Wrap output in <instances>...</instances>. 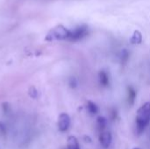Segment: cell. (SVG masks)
I'll return each instance as SVG.
<instances>
[{
	"instance_id": "1",
	"label": "cell",
	"mask_w": 150,
	"mask_h": 149,
	"mask_svg": "<svg viewBox=\"0 0 150 149\" xmlns=\"http://www.w3.org/2000/svg\"><path fill=\"white\" fill-rule=\"evenodd\" d=\"M150 120V103H145L137 112L136 116V128L137 133H142L145 127L149 125Z\"/></svg>"
},
{
	"instance_id": "2",
	"label": "cell",
	"mask_w": 150,
	"mask_h": 149,
	"mask_svg": "<svg viewBox=\"0 0 150 149\" xmlns=\"http://www.w3.org/2000/svg\"><path fill=\"white\" fill-rule=\"evenodd\" d=\"M70 31L62 25H58L54 28L48 34L47 40H68Z\"/></svg>"
},
{
	"instance_id": "3",
	"label": "cell",
	"mask_w": 150,
	"mask_h": 149,
	"mask_svg": "<svg viewBox=\"0 0 150 149\" xmlns=\"http://www.w3.org/2000/svg\"><path fill=\"white\" fill-rule=\"evenodd\" d=\"M89 32L88 26L87 25H80L77 26L76 28H75L73 31H70L69 32V36L68 38L69 40L70 41H77L82 40L83 38H84L85 36H87Z\"/></svg>"
},
{
	"instance_id": "4",
	"label": "cell",
	"mask_w": 150,
	"mask_h": 149,
	"mask_svg": "<svg viewBox=\"0 0 150 149\" xmlns=\"http://www.w3.org/2000/svg\"><path fill=\"white\" fill-rule=\"evenodd\" d=\"M70 125V118L67 113H62L58 119V127L62 132H65L69 129Z\"/></svg>"
},
{
	"instance_id": "5",
	"label": "cell",
	"mask_w": 150,
	"mask_h": 149,
	"mask_svg": "<svg viewBox=\"0 0 150 149\" xmlns=\"http://www.w3.org/2000/svg\"><path fill=\"white\" fill-rule=\"evenodd\" d=\"M112 137L111 133L106 132V131H102L100 136H99V142L102 145L104 148H108L112 143Z\"/></svg>"
},
{
	"instance_id": "6",
	"label": "cell",
	"mask_w": 150,
	"mask_h": 149,
	"mask_svg": "<svg viewBox=\"0 0 150 149\" xmlns=\"http://www.w3.org/2000/svg\"><path fill=\"white\" fill-rule=\"evenodd\" d=\"M67 149H80L78 141L75 136H69L68 138V148Z\"/></svg>"
},
{
	"instance_id": "7",
	"label": "cell",
	"mask_w": 150,
	"mask_h": 149,
	"mask_svg": "<svg viewBox=\"0 0 150 149\" xmlns=\"http://www.w3.org/2000/svg\"><path fill=\"white\" fill-rule=\"evenodd\" d=\"M98 77H99V82L103 86L105 87L109 84V76L105 71H104V70L100 71L98 74Z\"/></svg>"
},
{
	"instance_id": "8",
	"label": "cell",
	"mask_w": 150,
	"mask_h": 149,
	"mask_svg": "<svg viewBox=\"0 0 150 149\" xmlns=\"http://www.w3.org/2000/svg\"><path fill=\"white\" fill-rule=\"evenodd\" d=\"M130 41H131L132 44H140V43H142V35L141 32L135 31L134 32Z\"/></svg>"
},
{
	"instance_id": "9",
	"label": "cell",
	"mask_w": 150,
	"mask_h": 149,
	"mask_svg": "<svg viewBox=\"0 0 150 149\" xmlns=\"http://www.w3.org/2000/svg\"><path fill=\"white\" fill-rule=\"evenodd\" d=\"M127 94H128V103L130 105H134L135 98H136V91L133 87H128L127 89Z\"/></svg>"
},
{
	"instance_id": "10",
	"label": "cell",
	"mask_w": 150,
	"mask_h": 149,
	"mask_svg": "<svg viewBox=\"0 0 150 149\" xmlns=\"http://www.w3.org/2000/svg\"><path fill=\"white\" fill-rule=\"evenodd\" d=\"M97 124H98V126L99 130L103 131V130L105 128V126H106L107 121H106V119H105V117L100 116V117H98V119H97Z\"/></svg>"
},
{
	"instance_id": "11",
	"label": "cell",
	"mask_w": 150,
	"mask_h": 149,
	"mask_svg": "<svg viewBox=\"0 0 150 149\" xmlns=\"http://www.w3.org/2000/svg\"><path fill=\"white\" fill-rule=\"evenodd\" d=\"M87 109H88V111L91 114H96L98 112V108L97 105L94 104L91 101H88V103H87Z\"/></svg>"
},
{
	"instance_id": "12",
	"label": "cell",
	"mask_w": 150,
	"mask_h": 149,
	"mask_svg": "<svg viewBox=\"0 0 150 149\" xmlns=\"http://www.w3.org/2000/svg\"><path fill=\"white\" fill-rule=\"evenodd\" d=\"M128 57H129L128 52H127L126 49L123 50L122 53H121V61H122L123 63H126V62L128 61Z\"/></svg>"
},
{
	"instance_id": "13",
	"label": "cell",
	"mask_w": 150,
	"mask_h": 149,
	"mask_svg": "<svg viewBox=\"0 0 150 149\" xmlns=\"http://www.w3.org/2000/svg\"><path fill=\"white\" fill-rule=\"evenodd\" d=\"M84 140L87 142H91V139L90 138V136H84Z\"/></svg>"
},
{
	"instance_id": "14",
	"label": "cell",
	"mask_w": 150,
	"mask_h": 149,
	"mask_svg": "<svg viewBox=\"0 0 150 149\" xmlns=\"http://www.w3.org/2000/svg\"><path fill=\"white\" fill-rule=\"evenodd\" d=\"M134 149H140V148H134Z\"/></svg>"
}]
</instances>
